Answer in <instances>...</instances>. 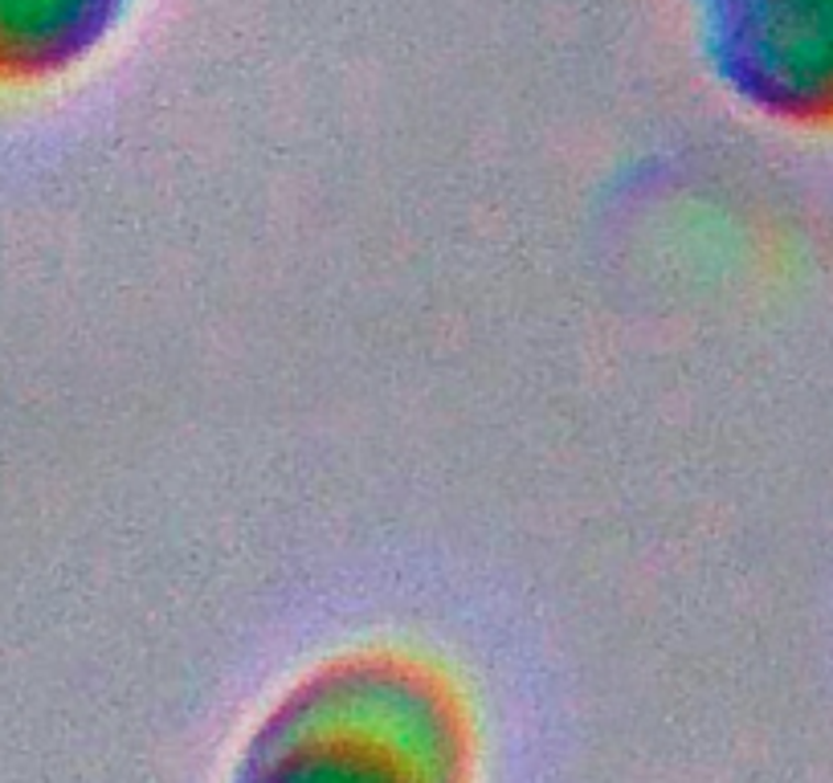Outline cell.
Returning <instances> with one entry per match:
<instances>
[{"label":"cell","instance_id":"obj_1","mask_svg":"<svg viewBox=\"0 0 833 783\" xmlns=\"http://www.w3.org/2000/svg\"><path fill=\"white\" fill-rule=\"evenodd\" d=\"M707 70L756 123L833 135V0H690Z\"/></svg>","mask_w":833,"mask_h":783},{"label":"cell","instance_id":"obj_2","mask_svg":"<svg viewBox=\"0 0 833 783\" xmlns=\"http://www.w3.org/2000/svg\"><path fill=\"white\" fill-rule=\"evenodd\" d=\"M140 0H0V86H49L99 61Z\"/></svg>","mask_w":833,"mask_h":783}]
</instances>
